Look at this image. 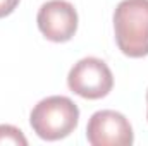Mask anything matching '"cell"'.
<instances>
[{
    "mask_svg": "<svg viewBox=\"0 0 148 146\" xmlns=\"http://www.w3.org/2000/svg\"><path fill=\"white\" fill-rule=\"evenodd\" d=\"M114 31L124 55H148V0H122L114 12Z\"/></svg>",
    "mask_w": 148,
    "mask_h": 146,
    "instance_id": "cell-1",
    "label": "cell"
},
{
    "mask_svg": "<svg viewBox=\"0 0 148 146\" xmlns=\"http://www.w3.org/2000/svg\"><path fill=\"white\" fill-rule=\"evenodd\" d=\"M79 122V108L67 96H48L31 110L29 124L41 139L57 141L67 138Z\"/></svg>",
    "mask_w": 148,
    "mask_h": 146,
    "instance_id": "cell-2",
    "label": "cell"
},
{
    "mask_svg": "<svg viewBox=\"0 0 148 146\" xmlns=\"http://www.w3.org/2000/svg\"><path fill=\"white\" fill-rule=\"evenodd\" d=\"M67 86L81 98L100 100L112 91L114 76L103 60L97 57H86L74 64V67L69 71Z\"/></svg>",
    "mask_w": 148,
    "mask_h": 146,
    "instance_id": "cell-3",
    "label": "cell"
},
{
    "mask_svg": "<svg viewBox=\"0 0 148 146\" xmlns=\"http://www.w3.org/2000/svg\"><path fill=\"white\" fill-rule=\"evenodd\" d=\"M86 139L91 146H129L134 141L129 120L115 110L95 112L86 126Z\"/></svg>",
    "mask_w": 148,
    "mask_h": 146,
    "instance_id": "cell-4",
    "label": "cell"
},
{
    "mask_svg": "<svg viewBox=\"0 0 148 146\" xmlns=\"http://www.w3.org/2000/svg\"><path fill=\"white\" fill-rule=\"evenodd\" d=\"M41 35L55 43L69 41L77 29V12L73 3L66 0H48L36 16Z\"/></svg>",
    "mask_w": 148,
    "mask_h": 146,
    "instance_id": "cell-5",
    "label": "cell"
},
{
    "mask_svg": "<svg viewBox=\"0 0 148 146\" xmlns=\"http://www.w3.org/2000/svg\"><path fill=\"white\" fill-rule=\"evenodd\" d=\"M0 145H16L26 146L28 139L24 138L23 131L10 126V124H0Z\"/></svg>",
    "mask_w": 148,
    "mask_h": 146,
    "instance_id": "cell-6",
    "label": "cell"
},
{
    "mask_svg": "<svg viewBox=\"0 0 148 146\" xmlns=\"http://www.w3.org/2000/svg\"><path fill=\"white\" fill-rule=\"evenodd\" d=\"M19 2L21 0H0V19L9 16V14H12L14 9L19 5Z\"/></svg>",
    "mask_w": 148,
    "mask_h": 146,
    "instance_id": "cell-7",
    "label": "cell"
},
{
    "mask_svg": "<svg viewBox=\"0 0 148 146\" xmlns=\"http://www.w3.org/2000/svg\"><path fill=\"white\" fill-rule=\"evenodd\" d=\"M147 105H148V91H147ZM147 119H148V107H147Z\"/></svg>",
    "mask_w": 148,
    "mask_h": 146,
    "instance_id": "cell-8",
    "label": "cell"
}]
</instances>
